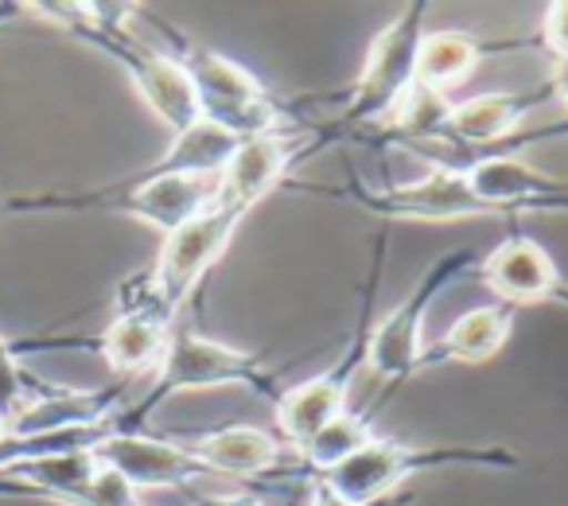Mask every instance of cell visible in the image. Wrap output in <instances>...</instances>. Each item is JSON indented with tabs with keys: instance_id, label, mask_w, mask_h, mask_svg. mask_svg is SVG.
Returning a JSON list of instances; mask_svg holds the SVG:
<instances>
[{
	"instance_id": "44dd1931",
	"label": "cell",
	"mask_w": 568,
	"mask_h": 506,
	"mask_svg": "<svg viewBox=\"0 0 568 506\" xmlns=\"http://www.w3.org/2000/svg\"><path fill=\"white\" fill-rule=\"evenodd\" d=\"M183 495L191 498V506H261V498L253 495H191V490H183Z\"/></svg>"
},
{
	"instance_id": "5b68a950",
	"label": "cell",
	"mask_w": 568,
	"mask_h": 506,
	"mask_svg": "<svg viewBox=\"0 0 568 506\" xmlns=\"http://www.w3.org/2000/svg\"><path fill=\"white\" fill-rule=\"evenodd\" d=\"M425 17L428 0H413L374 36L371 51H366V67L355 79L347 94V110L324 129L327 141L335 136H355L363 125H386L394 105L405 98V90L417 82V51L425 40Z\"/></svg>"
},
{
	"instance_id": "7c38bea8",
	"label": "cell",
	"mask_w": 568,
	"mask_h": 506,
	"mask_svg": "<svg viewBox=\"0 0 568 506\" xmlns=\"http://www.w3.org/2000/svg\"><path fill=\"white\" fill-rule=\"evenodd\" d=\"M324 141L327 136L312 133V129H288V133H265L237 141L234 156L219 172V199L253 211L261 199H268L276 188L288 183V172H293L296 160L312 156V149H320Z\"/></svg>"
},
{
	"instance_id": "cb8c5ba5",
	"label": "cell",
	"mask_w": 568,
	"mask_h": 506,
	"mask_svg": "<svg viewBox=\"0 0 568 506\" xmlns=\"http://www.w3.org/2000/svg\"><path fill=\"white\" fill-rule=\"evenodd\" d=\"M0 214H4V211H0Z\"/></svg>"
},
{
	"instance_id": "4fadbf2b",
	"label": "cell",
	"mask_w": 568,
	"mask_h": 506,
	"mask_svg": "<svg viewBox=\"0 0 568 506\" xmlns=\"http://www.w3.org/2000/svg\"><path fill=\"white\" fill-rule=\"evenodd\" d=\"M471 195L495 214H521V211H568V180L545 175L514 156V149L483 152L456 168Z\"/></svg>"
},
{
	"instance_id": "d6986e66",
	"label": "cell",
	"mask_w": 568,
	"mask_h": 506,
	"mask_svg": "<svg viewBox=\"0 0 568 506\" xmlns=\"http://www.w3.org/2000/svg\"><path fill=\"white\" fill-rule=\"evenodd\" d=\"M534 43L549 51L552 63H568V0H552L541 12V28H537Z\"/></svg>"
},
{
	"instance_id": "7402d4cb",
	"label": "cell",
	"mask_w": 568,
	"mask_h": 506,
	"mask_svg": "<svg viewBox=\"0 0 568 506\" xmlns=\"http://www.w3.org/2000/svg\"><path fill=\"white\" fill-rule=\"evenodd\" d=\"M549 87H552V94H557V102L568 105V63H552Z\"/></svg>"
},
{
	"instance_id": "6da1fadb",
	"label": "cell",
	"mask_w": 568,
	"mask_h": 506,
	"mask_svg": "<svg viewBox=\"0 0 568 506\" xmlns=\"http://www.w3.org/2000/svg\"><path fill=\"white\" fill-rule=\"evenodd\" d=\"M156 32V48L168 51L175 63L183 67L187 82L195 87L199 98V118L206 125L222 129L234 141H250V136L265 133H288V129H304L296 121V110L288 102L273 94L268 87H261L257 74H250L242 63H234L230 55L195 43L187 32H180L168 20H152Z\"/></svg>"
},
{
	"instance_id": "ffe728a7",
	"label": "cell",
	"mask_w": 568,
	"mask_h": 506,
	"mask_svg": "<svg viewBox=\"0 0 568 506\" xmlns=\"http://www.w3.org/2000/svg\"><path fill=\"white\" fill-rule=\"evenodd\" d=\"M308 506H413V495L409 490H394V495L378 498V503H347V498H339L335 490H327L324 483H312V503Z\"/></svg>"
},
{
	"instance_id": "7a4b0ae2",
	"label": "cell",
	"mask_w": 568,
	"mask_h": 506,
	"mask_svg": "<svg viewBox=\"0 0 568 506\" xmlns=\"http://www.w3.org/2000/svg\"><path fill=\"white\" fill-rule=\"evenodd\" d=\"M521 456L503 444H425L413 448L394 436H374L371 444L355 448L347 459L320 472L312 483H324L347 503H378L402 490L409 475L440 472V467H487V472H514Z\"/></svg>"
},
{
	"instance_id": "603a6c76",
	"label": "cell",
	"mask_w": 568,
	"mask_h": 506,
	"mask_svg": "<svg viewBox=\"0 0 568 506\" xmlns=\"http://www.w3.org/2000/svg\"><path fill=\"white\" fill-rule=\"evenodd\" d=\"M24 17V4H0V28L9 24V20Z\"/></svg>"
},
{
	"instance_id": "9a60e30c",
	"label": "cell",
	"mask_w": 568,
	"mask_h": 506,
	"mask_svg": "<svg viewBox=\"0 0 568 506\" xmlns=\"http://www.w3.org/2000/svg\"><path fill=\"white\" fill-rule=\"evenodd\" d=\"M94 456L105 467H113L118 475H125L136 490H152V487L187 490L195 479L211 475L180 441L149 436L141 428H121V409H118V428L94 444Z\"/></svg>"
},
{
	"instance_id": "52a82bcc",
	"label": "cell",
	"mask_w": 568,
	"mask_h": 506,
	"mask_svg": "<svg viewBox=\"0 0 568 506\" xmlns=\"http://www.w3.org/2000/svg\"><path fill=\"white\" fill-rule=\"evenodd\" d=\"M245 206L214 199L206 211H199L195 219H187L180 230L164 234V245L156 253V265L149 270L152 293L156 304L168 312V320H175L180 304L199 289V281L222 262V253L230 250L237 226L245 222Z\"/></svg>"
},
{
	"instance_id": "277c9868",
	"label": "cell",
	"mask_w": 568,
	"mask_h": 506,
	"mask_svg": "<svg viewBox=\"0 0 568 506\" xmlns=\"http://www.w3.org/2000/svg\"><path fill=\"white\" fill-rule=\"evenodd\" d=\"M382 262H386V237H374V257L371 273H366V293H363V312L358 324L351 332L347 347L335 355V363L324 374L301 382L293 389H281V402L273 405L276 413V436L288 444V452L304 448L312 436L324 425H332L343 409H351V382L366 366V351H371V327H374V301H378V281H382Z\"/></svg>"
},
{
	"instance_id": "3957f363",
	"label": "cell",
	"mask_w": 568,
	"mask_h": 506,
	"mask_svg": "<svg viewBox=\"0 0 568 506\" xmlns=\"http://www.w3.org/2000/svg\"><path fill=\"white\" fill-rule=\"evenodd\" d=\"M219 386H245L253 394L281 402V386L265 371V358L253 351H237L222 340H211L203 332H172L164 351V363L156 366L149 394L133 405L121 409V428H141L168 397L187 394V389H219Z\"/></svg>"
},
{
	"instance_id": "8992f818",
	"label": "cell",
	"mask_w": 568,
	"mask_h": 506,
	"mask_svg": "<svg viewBox=\"0 0 568 506\" xmlns=\"http://www.w3.org/2000/svg\"><path fill=\"white\" fill-rule=\"evenodd\" d=\"M479 270V253L471 245H456V250L440 253L425 273H420L417 289L405 296L402 304L386 312L378 324L371 327V351H366V366L386 382V394L371 405L382 409L389 402L397 386H405L409 378L420 374V355H425V320L433 301L444 293L448 285H456L464 273Z\"/></svg>"
},
{
	"instance_id": "ac0fdd59",
	"label": "cell",
	"mask_w": 568,
	"mask_h": 506,
	"mask_svg": "<svg viewBox=\"0 0 568 506\" xmlns=\"http://www.w3.org/2000/svg\"><path fill=\"white\" fill-rule=\"evenodd\" d=\"M529 40H498L487 43L471 32H459V28H444V32H425L417 51V87H428L436 94H448L452 87L467 79V74L479 67L483 55L506 48H526Z\"/></svg>"
},
{
	"instance_id": "8fae6325",
	"label": "cell",
	"mask_w": 568,
	"mask_h": 506,
	"mask_svg": "<svg viewBox=\"0 0 568 506\" xmlns=\"http://www.w3.org/2000/svg\"><path fill=\"white\" fill-rule=\"evenodd\" d=\"M557 102L552 87H534V90H503V94H479L456 102L448 113V125H444V141L440 144H413V149H456V152H471L467 160L483 156V152H498L506 149V141H518L521 121L529 118L541 105ZM464 160V164H467ZM459 164V168H464Z\"/></svg>"
},
{
	"instance_id": "e0dca14e",
	"label": "cell",
	"mask_w": 568,
	"mask_h": 506,
	"mask_svg": "<svg viewBox=\"0 0 568 506\" xmlns=\"http://www.w3.org/2000/svg\"><path fill=\"white\" fill-rule=\"evenodd\" d=\"M514 332V308L510 304H483L471 308L420 355V371L444 363H490L498 351L510 343Z\"/></svg>"
},
{
	"instance_id": "2e32d148",
	"label": "cell",
	"mask_w": 568,
	"mask_h": 506,
	"mask_svg": "<svg viewBox=\"0 0 568 506\" xmlns=\"http://www.w3.org/2000/svg\"><path fill=\"white\" fill-rule=\"evenodd\" d=\"M180 444L211 475H230V479L276 483L288 479V467H293L288 444L257 425H226L203 436H183Z\"/></svg>"
},
{
	"instance_id": "30bf717a",
	"label": "cell",
	"mask_w": 568,
	"mask_h": 506,
	"mask_svg": "<svg viewBox=\"0 0 568 506\" xmlns=\"http://www.w3.org/2000/svg\"><path fill=\"white\" fill-rule=\"evenodd\" d=\"M172 324L175 320H168L156 304L149 273H136V277L121 281L113 320L105 324V332L87 335V351H98L121 374V382L136 378V374H156V366L164 363L168 340H172Z\"/></svg>"
},
{
	"instance_id": "ba28073f",
	"label": "cell",
	"mask_w": 568,
	"mask_h": 506,
	"mask_svg": "<svg viewBox=\"0 0 568 506\" xmlns=\"http://www.w3.org/2000/svg\"><path fill=\"white\" fill-rule=\"evenodd\" d=\"M301 191L327 195V199H347V203H358L363 211L394 222H456V219H490L495 214L490 206H483L471 195V188H467L456 168H433L420 180L386 183V188H371L358 175H351L343 188H312V183H304Z\"/></svg>"
},
{
	"instance_id": "9c48e42d",
	"label": "cell",
	"mask_w": 568,
	"mask_h": 506,
	"mask_svg": "<svg viewBox=\"0 0 568 506\" xmlns=\"http://www.w3.org/2000/svg\"><path fill=\"white\" fill-rule=\"evenodd\" d=\"M0 495H32L63 506H141V490L105 467L94 448L17 464L0 475Z\"/></svg>"
},
{
	"instance_id": "5bb4252c",
	"label": "cell",
	"mask_w": 568,
	"mask_h": 506,
	"mask_svg": "<svg viewBox=\"0 0 568 506\" xmlns=\"http://www.w3.org/2000/svg\"><path fill=\"white\" fill-rule=\"evenodd\" d=\"M475 273L510 308H534V304H560V308H568L565 273L557 270L549 250L526 234H510L490 253H483Z\"/></svg>"
}]
</instances>
